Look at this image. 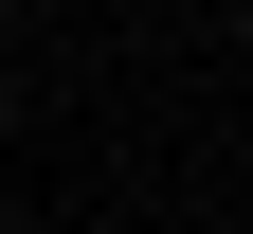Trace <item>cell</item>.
<instances>
[{
  "instance_id": "obj_2",
  "label": "cell",
  "mask_w": 253,
  "mask_h": 234,
  "mask_svg": "<svg viewBox=\"0 0 253 234\" xmlns=\"http://www.w3.org/2000/svg\"><path fill=\"white\" fill-rule=\"evenodd\" d=\"M199 18H235V0H199Z\"/></svg>"
},
{
  "instance_id": "obj_3",
  "label": "cell",
  "mask_w": 253,
  "mask_h": 234,
  "mask_svg": "<svg viewBox=\"0 0 253 234\" xmlns=\"http://www.w3.org/2000/svg\"><path fill=\"white\" fill-rule=\"evenodd\" d=\"M235 36H253V0H235Z\"/></svg>"
},
{
  "instance_id": "obj_1",
  "label": "cell",
  "mask_w": 253,
  "mask_h": 234,
  "mask_svg": "<svg viewBox=\"0 0 253 234\" xmlns=\"http://www.w3.org/2000/svg\"><path fill=\"white\" fill-rule=\"evenodd\" d=\"M0 234H54V216H37V198H0Z\"/></svg>"
}]
</instances>
